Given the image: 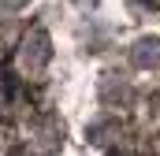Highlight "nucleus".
Returning <instances> with one entry per match:
<instances>
[{"label":"nucleus","instance_id":"nucleus-1","mask_svg":"<svg viewBox=\"0 0 160 156\" xmlns=\"http://www.w3.org/2000/svg\"><path fill=\"white\" fill-rule=\"evenodd\" d=\"M8 4H11V7H19V4H26V0H8Z\"/></svg>","mask_w":160,"mask_h":156}]
</instances>
